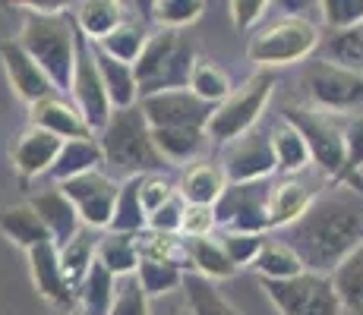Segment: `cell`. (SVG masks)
Listing matches in <instances>:
<instances>
[{
    "label": "cell",
    "instance_id": "9a60e30c",
    "mask_svg": "<svg viewBox=\"0 0 363 315\" xmlns=\"http://www.w3.org/2000/svg\"><path fill=\"white\" fill-rule=\"evenodd\" d=\"M0 60H4V69H6V76H10L13 92L23 98L29 108L32 104H38L41 98L54 95V86H51V79L45 76V69H41L38 63L26 54V47L19 45L16 38L0 45Z\"/></svg>",
    "mask_w": 363,
    "mask_h": 315
},
{
    "label": "cell",
    "instance_id": "7bdbcfd3",
    "mask_svg": "<svg viewBox=\"0 0 363 315\" xmlns=\"http://www.w3.org/2000/svg\"><path fill=\"white\" fill-rule=\"evenodd\" d=\"M341 299L338 293H335V284L332 277H319L316 287H313L310 299L303 303V309H300L297 315H341Z\"/></svg>",
    "mask_w": 363,
    "mask_h": 315
},
{
    "label": "cell",
    "instance_id": "d4e9b609",
    "mask_svg": "<svg viewBox=\"0 0 363 315\" xmlns=\"http://www.w3.org/2000/svg\"><path fill=\"white\" fill-rule=\"evenodd\" d=\"M0 234L26 252L51 240L48 227L41 224V218L35 214V208L29 205V202H26V205H13L0 214Z\"/></svg>",
    "mask_w": 363,
    "mask_h": 315
},
{
    "label": "cell",
    "instance_id": "52a82bcc",
    "mask_svg": "<svg viewBox=\"0 0 363 315\" xmlns=\"http://www.w3.org/2000/svg\"><path fill=\"white\" fill-rule=\"evenodd\" d=\"M319 45H323V35L316 23H310L306 16H281L250 38L247 57L265 69L288 67V63L306 60Z\"/></svg>",
    "mask_w": 363,
    "mask_h": 315
},
{
    "label": "cell",
    "instance_id": "8fae6325",
    "mask_svg": "<svg viewBox=\"0 0 363 315\" xmlns=\"http://www.w3.org/2000/svg\"><path fill=\"white\" fill-rule=\"evenodd\" d=\"M60 193L73 202V208L79 212L86 227H92V230L111 227L117 195H121V183H117L114 177H108L104 171L82 173V177L60 183Z\"/></svg>",
    "mask_w": 363,
    "mask_h": 315
},
{
    "label": "cell",
    "instance_id": "44dd1931",
    "mask_svg": "<svg viewBox=\"0 0 363 315\" xmlns=\"http://www.w3.org/2000/svg\"><path fill=\"white\" fill-rule=\"evenodd\" d=\"M104 167V155H101V145H99V136L95 139H69L60 149L54 167L48 171V177L67 183V180H76L82 173H92V171H101Z\"/></svg>",
    "mask_w": 363,
    "mask_h": 315
},
{
    "label": "cell",
    "instance_id": "ab89813d",
    "mask_svg": "<svg viewBox=\"0 0 363 315\" xmlns=\"http://www.w3.org/2000/svg\"><path fill=\"white\" fill-rule=\"evenodd\" d=\"M218 243H221V249L228 252V258L234 262V268H243V265L256 262V256H259L262 246H265V236H259V234H225V230H221Z\"/></svg>",
    "mask_w": 363,
    "mask_h": 315
},
{
    "label": "cell",
    "instance_id": "f546056e",
    "mask_svg": "<svg viewBox=\"0 0 363 315\" xmlns=\"http://www.w3.org/2000/svg\"><path fill=\"white\" fill-rule=\"evenodd\" d=\"M152 142L164 161H193L206 149L208 136L206 130H193V126H171V130H152Z\"/></svg>",
    "mask_w": 363,
    "mask_h": 315
},
{
    "label": "cell",
    "instance_id": "5b68a950",
    "mask_svg": "<svg viewBox=\"0 0 363 315\" xmlns=\"http://www.w3.org/2000/svg\"><path fill=\"white\" fill-rule=\"evenodd\" d=\"M272 88H275V76L269 69H259L253 73L240 88H234L225 101L215 108L212 120L206 126V136L208 142H218V145H231L240 136H247L250 130H256V120L265 110L272 98Z\"/></svg>",
    "mask_w": 363,
    "mask_h": 315
},
{
    "label": "cell",
    "instance_id": "c3c4849f",
    "mask_svg": "<svg viewBox=\"0 0 363 315\" xmlns=\"http://www.w3.org/2000/svg\"><path fill=\"white\" fill-rule=\"evenodd\" d=\"M174 315H193V312H190V306H184V309H177Z\"/></svg>",
    "mask_w": 363,
    "mask_h": 315
},
{
    "label": "cell",
    "instance_id": "ac0fdd59",
    "mask_svg": "<svg viewBox=\"0 0 363 315\" xmlns=\"http://www.w3.org/2000/svg\"><path fill=\"white\" fill-rule=\"evenodd\" d=\"M323 193V189H319ZM319 193H313L310 183L300 177H284L272 186V199H269V224L272 230H284L291 227L294 221H300L306 214V208L313 205Z\"/></svg>",
    "mask_w": 363,
    "mask_h": 315
},
{
    "label": "cell",
    "instance_id": "5bb4252c",
    "mask_svg": "<svg viewBox=\"0 0 363 315\" xmlns=\"http://www.w3.org/2000/svg\"><path fill=\"white\" fill-rule=\"evenodd\" d=\"M29 268H32V284L38 290V297H45L48 303L60 306V309L76 303V290L67 281L64 265H60V249L51 240L29 249Z\"/></svg>",
    "mask_w": 363,
    "mask_h": 315
},
{
    "label": "cell",
    "instance_id": "2e32d148",
    "mask_svg": "<svg viewBox=\"0 0 363 315\" xmlns=\"http://www.w3.org/2000/svg\"><path fill=\"white\" fill-rule=\"evenodd\" d=\"M60 149H64V139H57L54 132L41 130V126H29L16 139V145H13V167L19 171L23 180L48 177V171L54 167Z\"/></svg>",
    "mask_w": 363,
    "mask_h": 315
},
{
    "label": "cell",
    "instance_id": "d6986e66",
    "mask_svg": "<svg viewBox=\"0 0 363 315\" xmlns=\"http://www.w3.org/2000/svg\"><path fill=\"white\" fill-rule=\"evenodd\" d=\"M32 114V126H41V130L54 132L57 139H95V132L89 130V123L82 120V114L76 110V104H67L64 98L51 95V98H41L38 104L29 108Z\"/></svg>",
    "mask_w": 363,
    "mask_h": 315
},
{
    "label": "cell",
    "instance_id": "bcb514c9",
    "mask_svg": "<svg viewBox=\"0 0 363 315\" xmlns=\"http://www.w3.org/2000/svg\"><path fill=\"white\" fill-rule=\"evenodd\" d=\"M215 208L208 205H186V218H184V236H215Z\"/></svg>",
    "mask_w": 363,
    "mask_h": 315
},
{
    "label": "cell",
    "instance_id": "7a4b0ae2",
    "mask_svg": "<svg viewBox=\"0 0 363 315\" xmlns=\"http://www.w3.org/2000/svg\"><path fill=\"white\" fill-rule=\"evenodd\" d=\"M99 145L104 155V167L123 180L149 177V173H162L167 161L152 142V126L145 114L136 108L114 110L108 126L99 132Z\"/></svg>",
    "mask_w": 363,
    "mask_h": 315
},
{
    "label": "cell",
    "instance_id": "f6af8a7d",
    "mask_svg": "<svg viewBox=\"0 0 363 315\" xmlns=\"http://www.w3.org/2000/svg\"><path fill=\"white\" fill-rule=\"evenodd\" d=\"M174 195H177V189L167 183L162 173H149V177H139V199H143L145 214L158 212V208H162L167 199H174Z\"/></svg>",
    "mask_w": 363,
    "mask_h": 315
},
{
    "label": "cell",
    "instance_id": "7c38bea8",
    "mask_svg": "<svg viewBox=\"0 0 363 315\" xmlns=\"http://www.w3.org/2000/svg\"><path fill=\"white\" fill-rule=\"evenodd\" d=\"M228 183H256V180H272L278 173L275 164V149H272V132L250 130L225 149L221 158Z\"/></svg>",
    "mask_w": 363,
    "mask_h": 315
},
{
    "label": "cell",
    "instance_id": "484cf974",
    "mask_svg": "<svg viewBox=\"0 0 363 315\" xmlns=\"http://www.w3.org/2000/svg\"><path fill=\"white\" fill-rule=\"evenodd\" d=\"M117 293V277L104 268L101 262H95L89 268L86 281L76 287V303H79V315H111Z\"/></svg>",
    "mask_w": 363,
    "mask_h": 315
},
{
    "label": "cell",
    "instance_id": "8d00e7d4",
    "mask_svg": "<svg viewBox=\"0 0 363 315\" xmlns=\"http://www.w3.org/2000/svg\"><path fill=\"white\" fill-rule=\"evenodd\" d=\"M190 92L196 98H202L206 104H212V108H218L234 88H231V79H228L225 69L208 63V60H199L196 69H193V76H190Z\"/></svg>",
    "mask_w": 363,
    "mask_h": 315
},
{
    "label": "cell",
    "instance_id": "e0dca14e",
    "mask_svg": "<svg viewBox=\"0 0 363 315\" xmlns=\"http://www.w3.org/2000/svg\"><path fill=\"white\" fill-rule=\"evenodd\" d=\"M29 205L35 208V214L41 218V224L48 227V234H51V243L54 246H67L69 240H73L76 234H79L86 224H82L79 212L73 208V202L67 199L64 193H60V186L54 189H41V193H35L29 199Z\"/></svg>",
    "mask_w": 363,
    "mask_h": 315
},
{
    "label": "cell",
    "instance_id": "f35d334b",
    "mask_svg": "<svg viewBox=\"0 0 363 315\" xmlns=\"http://www.w3.org/2000/svg\"><path fill=\"white\" fill-rule=\"evenodd\" d=\"M111 315H149V293L143 290L136 275L117 277V293Z\"/></svg>",
    "mask_w": 363,
    "mask_h": 315
},
{
    "label": "cell",
    "instance_id": "6da1fadb",
    "mask_svg": "<svg viewBox=\"0 0 363 315\" xmlns=\"http://www.w3.org/2000/svg\"><path fill=\"white\" fill-rule=\"evenodd\" d=\"M278 240L297 252L310 275L332 277V271L363 246V173L325 186L303 218L278 230Z\"/></svg>",
    "mask_w": 363,
    "mask_h": 315
},
{
    "label": "cell",
    "instance_id": "3957f363",
    "mask_svg": "<svg viewBox=\"0 0 363 315\" xmlns=\"http://www.w3.org/2000/svg\"><path fill=\"white\" fill-rule=\"evenodd\" d=\"M196 63H199L196 47H193V41L184 32L162 29V32L149 35L139 60L133 63L139 98L190 88V76L196 69Z\"/></svg>",
    "mask_w": 363,
    "mask_h": 315
},
{
    "label": "cell",
    "instance_id": "74e56055",
    "mask_svg": "<svg viewBox=\"0 0 363 315\" xmlns=\"http://www.w3.org/2000/svg\"><path fill=\"white\" fill-rule=\"evenodd\" d=\"M152 10H155L152 16H155L164 29L180 32L184 25L196 23L202 16V10H206V4H202V0H158V4H152Z\"/></svg>",
    "mask_w": 363,
    "mask_h": 315
},
{
    "label": "cell",
    "instance_id": "30bf717a",
    "mask_svg": "<svg viewBox=\"0 0 363 315\" xmlns=\"http://www.w3.org/2000/svg\"><path fill=\"white\" fill-rule=\"evenodd\" d=\"M69 92H73L76 110L82 114V120H86L89 130L99 136L104 126H108L114 108H111V98H108V92H104L99 60H95V45L82 32H79V41H76V67H73Z\"/></svg>",
    "mask_w": 363,
    "mask_h": 315
},
{
    "label": "cell",
    "instance_id": "681fc988",
    "mask_svg": "<svg viewBox=\"0 0 363 315\" xmlns=\"http://www.w3.org/2000/svg\"><path fill=\"white\" fill-rule=\"evenodd\" d=\"M357 32H360V35H363V23H360V25H357Z\"/></svg>",
    "mask_w": 363,
    "mask_h": 315
},
{
    "label": "cell",
    "instance_id": "4dcf8cb0",
    "mask_svg": "<svg viewBox=\"0 0 363 315\" xmlns=\"http://www.w3.org/2000/svg\"><path fill=\"white\" fill-rule=\"evenodd\" d=\"M108 230L111 234H130V236H139L143 230H149V214H145L143 199H139V177L121 183V195H117L114 218H111Z\"/></svg>",
    "mask_w": 363,
    "mask_h": 315
},
{
    "label": "cell",
    "instance_id": "4316f807",
    "mask_svg": "<svg viewBox=\"0 0 363 315\" xmlns=\"http://www.w3.org/2000/svg\"><path fill=\"white\" fill-rule=\"evenodd\" d=\"M250 268L259 275V281H291V277H300L306 271L297 252L284 246L278 236H265V246Z\"/></svg>",
    "mask_w": 363,
    "mask_h": 315
},
{
    "label": "cell",
    "instance_id": "9c48e42d",
    "mask_svg": "<svg viewBox=\"0 0 363 315\" xmlns=\"http://www.w3.org/2000/svg\"><path fill=\"white\" fill-rule=\"evenodd\" d=\"M275 180H256V183H228L221 199L215 202V221L225 234H259L272 230L269 224V199Z\"/></svg>",
    "mask_w": 363,
    "mask_h": 315
},
{
    "label": "cell",
    "instance_id": "ee69618b",
    "mask_svg": "<svg viewBox=\"0 0 363 315\" xmlns=\"http://www.w3.org/2000/svg\"><path fill=\"white\" fill-rule=\"evenodd\" d=\"M345 151H347V171L351 173H363V110L345 117Z\"/></svg>",
    "mask_w": 363,
    "mask_h": 315
},
{
    "label": "cell",
    "instance_id": "1f68e13d",
    "mask_svg": "<svg viewBox=\"0 0 363 315\" xmlns=\"http://www.w3.org/2000/svg\"><path fill=\"white\" fill-rule=\"evenodd\" d=\"M332 284L347 315H363V246L332 271Z\"/></svg>",
    "mask_w": 363,
    "mask_h": 315
},
{
    "label": "cell",
    "instance_id": "8992f818",
    "mask_svg": "<svg viewBox=\"0 0 363 315\" xmlns=\"http://www.w3.org/2000/svg\"><path fill=\"white\" fill-rule=\"evenodd\" d=\"M300 92L306 98V108H316L332 117H351L363 110V76L335 67L329 60L306 63V69L300 73Z\"/></svg>",
    "mask_w": 363,
    "mask_h": 315
},
{
    "label": "cell",
    "instance_id": "836d02e7",
    "mask_svg": "<svg viewBox=\"0 0 363 315\" xmlns=\"http://www.w3.org/2000/svg\"><path fill=\"white\" fill-rule=\"evenodd\" d=\"M180 290H184L186 306H190L193 315H240L218 290H215V284L208 281V277L196 275V271H186Z\"/></svg>",
    "mask_w": 363,
    "mask_h": 315
},
{
    "label": "cell",
    "instance_id": "d590c367",
    "mask_svg": "<svg viewBox=\"0 0 363 315\" xmlns=\"http://www.w3.org/2000/svg\"><path fill=\"white\" fill-rule=\"evenodd\" d=\"M184 275L186 268L180 262H149V258H143L136 268L139 284H143V290L149 297H164L171 290H180L184 287Z\"/></svg>",
    "mask_w": 363,
    "mask_h": 315
},
{
    "label": "cell",
    "instance_id": "7402d4cb",
    "mask_svg": "<svg viewBox=\"0 0 363 315\" xmlns=\"http://www.w3.org/2000/svg\"><path fill=\"white\" fill-rule=\"evenodd\" d=\"M184 262L193 265V271L208 281H221L237 271L228 252L221 249L218 236H184Z\"/></svg>",
    "mask_w": 363,
    "mask_h": 315
},
{
    "label": "cell",
    "instance_id": "4fadbf2b",
    "mask_svg": "<svg viewBox=\"0 0 363 315\" xmlns=\"http://www.w3.org/2000/svg\"><path fill=\"white\" fill-rule=\"evenodd\" d=\"M139 110L145 114L152 130H171V126H193V130H206L212 120L215 108L196 98L190 88H177V92H158L149 98H139Z\"/></svg>",
    "mask_w": 363,
    "mask_h": 315
},
{
    "label": "cell",
    "instance_id": "e575fe53",
    "mask_svg": "<svg viewBox=\"0 0 363 315\" xmlns=\"http://www.w3.org/2000/svg\"><path fill=\"white\" fill-rule=\"evenodd\" d=\"M145 41H149V32H145V25L143 23H133V19H123L121 25H117L114 32L108 35V38H101L99 45H92L99 47V51H104L108 57H114V60H121V63H136L139 60V54H143V47H145Z\"/></svg>",
    "mask_w": 363,
    "mask_h": 315
},
{
    "label": "cell",
    "instance_id": "b9f144b4",
    "mask_svg": "<svg viewBox=\"0 0 363 315\" xmlns=\"http://www.w3.org/2000/svg\"><path fill=\"white\" fill-rule=\"evenodd\" d=\"M184 218H186V202H184V195L177 193L174 199H167L158 212L149 214V230L180 236V230H184Z\"/></svg>",
    "mask_w": 363,
    "mask_h": 315
},
{
    "label": "cell",
    "instance_id": "f907efd6",
    "mask_svg": "<svg viewBox=\"0 0 363 315\" xmlns=\"http://www.w3.org/2000/svg\"><path fill=\"white\" fill-rule=\"evenodd\" d=\"M73 315H79V312H73Z\"/></svg>",
    "mask_w": 363,
    "mask_h": 315
},
{
    "label": "cell",
    "instance_id": "f1b7e54d",
    "mask_svg": "<svg viewBox=\"0 0 363 315\" xmlns=\"http://www.w3.org/2000/svg\"><path fill=\"white\" fill-rule=\"evenodd\" d=\"M99 240L101 236L92 227H82L67 246H60V265H64V275L73 284V290L86 281L89 268L99 262Z\"/></svg>",
    "mask_w": 363,
    "mask_h": 315
},
{
    "label": "cell",
    "instance_id": "277c9868",
    "mask_svg": "<svg viewBox=\"0 0 363 315\" xmlns=\"http://www.w3.org/2000/svg\"><path fill=\"white\" fill-rule=\"evenodd\" d=\"M16 41L45 69V76L51 79L54 88H69L76 67V41H79V29H76L69 13H57V16H35V13H29Z\"/></svg>",
    "mask_w": 363,
    "mask_h": 315
},
{
    "label": "cell",
    "instance_id": "ba28073f",
    "mask_svg": "<svg viewBox=\"0 0 363 315\" xmlns=\"http://www.w3.org/2000/svg\"><path fill=\"white\" fill-rule=\"evenodd\" d=\"M284 123H291L310 145V155L316 167L332 180H345L347 171V151H345V120L332 114H323L306 104H288L284 108Z\"/></svg>",
    "mask_w": 363,
    "mask_h": 315
},
{
    "label": "cell",
    "instance_id": "ffe728a7",
    "mask_svg": "<svg viewBox=\"0 0 363 315\" xmlns=\"http://www.w3.org/2000/svg\"><path fill=\"white\" fill-rule=\"evenodd\" d=\"M228 189L225 167L212 164V161H196L193 167H186V173L180 177V189L186 205H208L215 208V202L221 199V193Z\"/></svg>",
    "mask_w": 363,
    "mask_h": 315
},
{
    "label": "cell",
    "instance_id": "603a6c76",
    "mask_svg": "<svg viewBox=\"0 0 363 315\" xmlns=\"http://www.w3.org/2000/svg\"><path fill=\"white\" fill-rule=\"evenodd\" d=\"M95 60H99V73H101V82H104V92L111 98V108L114 110L136 108L139 86H136V73H133L130 63L108 57V54L99 51V47H95Z\"/></svg>",
    "mask_w": 363,
    "mask_h": 315
},
{
    "label": "cell",
    "instance_id": "d6a6232c",
    "mask_svg": "<svg viewBox=\"0 0 363 315\" xmlns=\"http://www.w3.org/2000/svg\"><path fill=\"white\" fill-rule=\"evenodd\" d=\"M99 262L114 277L136 275V268H139L136 236H130V234H111V230H108V234H101V240H99Z\"/></svg>",
    "mask_w": 363,
    "mask_h": 315
},
{
    "label": "cell",
    "instance_id": "cb8c5ba5",
    "mask_svg": "<svg viewBox=\"0 0 363 315\" xmlns=\"http://www.w3.org/2000/svg\"><path fill=\"white\" fill-rule=\"evenodd\" d=\"M73 23L89 41L99 45L101 38H108L123 23V6L114 4V0H82V4L73 6Z\"/></svg>",
    "mask_w": 363,
    "mask_h": 315
},
{
    "label": "cell",
    "instance_id": "83f0119b",
    "mask_svg": "<svg viewBox=\"0 0 363 315\" xmlns=\"http://www.w3.org/2000/svg\"><path fill=\"white\" fill-rule=\"evenodd\" d=\"M272 149H275L278 173H284V177H300V173L310 171V164H313L310 145H306V139L300 136L291 123H281L278 130H272Z\"/></svg>",
    "mask_w": 363,
    "mask_h": 315
},
{
    "label": "cell",
    "instance_id": "7dc6e473",
    "mask_svg": "<svg viewBox=\"0 0 363 315\" xmlns=\"http://www.w3.org/2000/svg\"><path fill=\"white\" fill-rule=\"evenodd\" d=\"M265 10H269V4L265 0H234L231 4V16H234V25L237 29H250L253 23H259L265 16Z\"/></svg>",
    "mask_w": 363,
    "mask_h": 315
},
{
    "label": "cell",
    "instance_id": "60d3db41",
    "mask_svg": "<svg viewBox=\"0 0 363 315\" xmlns=\"http://www.w3.org/2000/svg\"><path fill=\"white\" fill-rule=\"evenodd\" d=\"M325 23L332 25V32H347L357 29L363 23V0H325L319 4Z\"/></svg>",
    "mask_w": 363,
    "mask_h": 315
}]
</instances>
